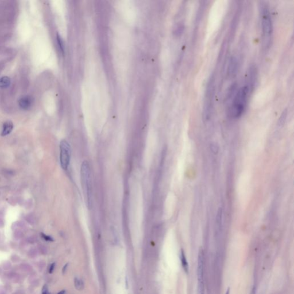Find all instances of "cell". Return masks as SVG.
Returning a JSON list of instances; mask_svg holds the SVG:
<instances>
[{
  "instance_id": "1",
  "label": "cell",
  "mask_w": 294,
  "mask_h": 294,
  "mask_svg": "<svg viewBox=\"0 0 294 294\" xmlns=\"http://www.w3.org/2000/svg\"><path fill=\"white\" fill-rule=\"evenodd\" d=\"M80 179L85 201L87 208H91L92 205V187L91 171L87 161H84L80 168Z\"/></svg>"
},
{
  "instance_id": "2",
  "label": "cell",
  "mask_w": 294,
  "mask_h": 294,
  "mask_svg": "<svg viewBox=\"0 0 294 294\" xmlns=\"http://www.w3.org/2000/svg\"><path fill=\"white\" fill-rule=\"evenodd\" d=\"M249 87L243 86L236 94L231 108V115L234 118H238L243 114L246 108Z\"/></svg>"
},
{
  "instance_id": "3",
  "label": "cell",
  "mask_w": 294,
  "mask_h": 294,
  "mask_svg": "<svg viewBox=\"0 0 294 294\" xmlns=\"http://www.w3.org/2000/svg\"><path fill=\"white\" fill-rule=\"evenodd\" d=\"M261 25L263 35L266 39H269L272 33V23L271 14L267 7L264 6L261 9Z\"/></svg>"
},
{
  "instance_id": "4",
  "label": "cell",
  "mask_w": 294,
  "mask_h": 294,
  "mask_svg": "<svg viewBox=\"0 0 294 294\" xmlns=\"http://www.w3.org/2000/svg\"><path fill=\"white\" fill-rule=\"evenodd\" d=\"M71 159V147L69 143L65 140L60 143V162L62 168L66 170L68 169Z\"/></svg>"
},
{
  "instance_id": "5",
  "label": "cell",
  "mask_w": 294,
  "mask_h": 294,
  "mask_svg": "<svg viewBox=\"0 0 294 294\" xmlns=\"http://www.w3.org/2000/svg\"><path fill=\"white\" fill-rule=\"evenodd\" d=\"M198 278V294H204L203 283V252H199L198 259L197 267Z\"/></svg>"
},
{
  "instance_id": "6",
  "label": "cell",
  "mask_w": 294,
  "mask_h": 294,
  "mask_svg": "<svg viewBox=\"0 0 294 294\" xmlns=\"http://www.w3.org/2000/svg\"><path fill=\"white\" fill-rule=\"evenodd\" d=\"M32 104V99L29 96L22 97L19 100V105L22 109L28 110L31 107Z\"/></svg>"
},
{
  "instance_id": "7",
  "label": "cell",
  "mask_w": 294,
  "mask_h": 294,
  "mask_svg": "<svg viewBox=\"0 0 294 294\" xmlns=\"http://www.w3.org/2000/svg\"><path fill=\"white\" fill-rule=\"evenodd\" d=\"M13 129V124L12 122L7 121L5 122L3 125L1 135L2 136H7L12 132Z\"/></svg>"
},
{
  "instance_id": "8",
  "label": "cell",
  "mask_w": 294,
  "mask_h": 294,
  "mask_svg": "<svg viewBox=\"0 0 294 294\" xmlns=\"http://www.w3.org/2000/svg\"><path fill=\"white\" fill-rule=\"evenodd\" d=\"M237 59L235 57H232L230 60L229 65L228 66V74L229 75H232L235 73L237 70Z\"/></svg>"
},
{
  "instance_id": "9",
  "label": "cell",
  "mask_w": 294,
  "mask_h": 294,
  "mask_svg": "<svg viewBox=\"0 0 294 294\" xmlns=\"http://www.w3.org/2000/svg\"><path fill=\"white\" fill-rule=\"evenodd\" d=\"M180 260H181V263H182V266L183 270L186 273H188V270H189L188 264V262H187V258H186L185 252L183 249H182L181 252H180Z\"/></svg>"
},
{
  "instance_id": "10",
  "label": "cell",
  "mask_w": 294,
  "mask_h": 294,
  "mask_svg": "<svg viewBox=\"0 0 294 294\" xmlns=\"http://www.w3.org/2000/svg\"><path fill=\"white\" fill-rule=\"evenodd\" d=\"M10 84V79L8 77H2L0 78V88L4 89L9 87Z\"/></svg>"
},
{
  "instance_id": "11",
  "label": "cell",
  "mask_w": 294,
  "mask_h": 294,
  "mask_svg": "<svg viewBox=\"0 0 294 294\" xmlns=\"http://www.w3.org/2000/svg\"><path fill=\"white\" fill-rule=\"evenodd\" d=\"M223 221V208H219L216 217V223L218 228L221 227Z\"/></svg>"
},
{
  "instance_id": "12",
  "label": "cell",
  "mask_w": 294,
  "mask_h": 294,
  "mask_svg": "<svg viewBox=\"0 0 294 294\" xmlns=\"http://www.w3.org/2000/svg\"><path fill=\"white\" fill-rule=\"evenodd\" d=\"M75 287L78 290H82L84 288V283L83 281L78 278H75L74 279Z\"/></svg>"
},
{
  "instance_id": "13",
  "label": "cell",
  "mask_w": 294,
  "mask_h": 294,
  "mask_svg": "<svg viewBox=\"0 0 294 294\" xmlns=\"http://www.w3.org/2000/svg\"><path fill=\"white\" fill-rule=\"evenodd\" d=\"M57 43L59 44V45L60 49L62 50V51H63V42H62V39H61L60 36L58 35H57Z\"/></svg>"
},
{
  "instance_id": "14",
  "label": "cell",
  "mask_w": 294,
  "mask_h": 294,
  "mask_svg": "<svg viewBox=\"0 0 294 294\" xmlns=\"http://www.w3.org/2000/svg\"><path fill=\"white\" fill-rule=\"evenodd\" d=\"M41 236H42V237H43V239L45 240V241H54V240L52 237L49 236H47L43 233H41Z\"/></svg>"
},
{
  "instance_id": "15",
  "label": "cell",
  "mask_w": 294,
  "mask_h": 294,
  "mask_svg": "<svg viewBox=\"0 0 294 294\" xmlns=\"http://www.w3.org/2000/svg\"><path fill=\"white\" fill-rule=\"evenodd\" d=\"M42 294H50L48 291V288L47 285H44L42 288Z\"/></svg>"
},
{
  "instance_id": "16",
  "label": "cell",
  "mask_w": 294,
  "mask_h": 294,
  "mask_svg": "<svg viewBox=\"0 0 294 294\" xmlns=\"http://www.w3.org/2000/svg\"><path fill=\"white\" fill-rule=\"evenodd\" d=\"M55 263H54L51 265L50 266V269H49V273H52L53 272L54 268H55Z\"/></svg>"
},
{
  "instance_id": "17",
  "label": "cell",
  "mask_w": 294,
  "mask_h": 294,
  "mask_svg": "<svg viewBox=\"0 0 294 294\" xmlns=\"http://www.w3.org/2000/svg\"><path fill=\"white\" fill-rule=\"evenodd\" d=\"M68 264H65V265L63 266V269H62V271H63V273H65L67 271V268H68Z\"/></svg>"
},
{
  "instance_id": "18",
  "label": "cell",
  "mask_w": 294,
  "mask_h": 294,
  "mask_svg": "<svg viewBox=\"0 0 294 294\" xmlns=\"http://www.w3.org/2000/svg\"><path fill=\"white\" fill-rule=\"evenodd\" d=\"M251 294H256V288L255 287H253L252 288V290Z\"/></svg>"
},
{
  "instance_id": "19",
  "label": "cell",
  "mask_w": 294,
  "mask_h": 294,
  "mask_svg": "<svg viewBox=\"0 0 294 294\" xmlns=\"http://www.w3.org/2000/svg\"><path fill=\"white\" fill-rule=\"evenodd\" d=\"M65 294V290H62L61 291H60L59 293L57 294Z\"/></svg>"
},
{
  "instance_id": "20",
  "label": "cell",
  "mask_w": 294,
  "mask_h": 294,
  "mask_svg": "<svg viewBox=\"0 0 294 294\" xmlns=\"http://www.w3.org/2000/svg\"><path fill=\"white\" fill-rule=\"evenodd\" d=\"M225 294H230L229 288H228V289L227 290V291H226V293H225Z\"/></svg>"
}]
</instances>
